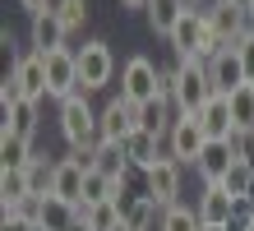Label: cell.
I'll return each instance as SVG.
<instances>
[{
    "label": "cell",
    "mask_w": 254,
    "mask_h": 231,
    "mask_svg": "<svg viewBox=\"0 0 254 231\" xmlns=\"http://www.w3.org/2000/svg\"><path fill=\"white\" fill-rule=\"evenodd\" d=\"M208 97H217L208 65L199 56H181V65H176V116H199Z\"/></svg>",
    "instance_id": "obj_1"
},
{
    "label": "cell",
    "mask_w": 254,
    "mask_h": 231,
    "mask_svg": "<svg viewBox=\"0 0 254 231\" xmlns=\"http://www.w3.org/2000/svg\"><path fill=\"white\" fill-rule=\"evenodd\" d=\"M97 116H102V111L88 106V92L65 97V102H61V134H65V144H69V148H93L97 139H102Z\"/></svg>",
    "instance_id": "obj_2"
},
{
    "label": "cell",
    "mask_w": 254,
    "mask_h": 231,
    "mask_svg": "<svg viewBox=\"0 0 254 231\" xmlns=\"http://www.w3.org/2000/svg\"><path fill=\"white\" fill-rule=\"evenodd\" d=\"M157 79H162V70H157L148 56H129L125 70H121V97L134 102V106L157 102Z\"/></svg>",
    "instance_id": "obj_3"
},
{
    "label": "cell",
    "mask_w": 254,
    "mask_h": 231,
    "mask_svg": "<svg viewBox=\"0 0 254 231\" xmlns=\"http://www.w3.org/2000/svg\"><path fill=\"white\" fill-rule=\"evenodd\" d=\"M208 14V23H213V33L227 42V46H236L250 28H254V14H250V5L245 0H213V5L203 9Z\"/></svg>",
    "instance_id": "obj_4"
},
{
    "label": "cell",
    "mask_w": 254,
    "mask_h": 231,
    "mask_svg": "<svg viewBox=\"0 0 254 231\" xmlns=\"http://www.w3.org/2000/svg\"><path fill=\"white\" fill-rule=\"evenodd\" d=\"M42 65H47V92H51L56 102H65V97L79 92V51H69V46L47 51Z\"/></svg>",
    "instance_id": "obj_5"
},
{
    "label": "cell",
    "mask_w": 254,
    "mask_h": 231,
    "mask_svg": "<svg viewBox=\"0 0 254 231\" xmlns=\"http://www.w3.org/2000/svg\"><path fill=\"white\" fill-rule=\"evenodd\" d=\"M111 74H116V56H111V46H107V42H88L83 51H79V92H97V88H107V83H111Z\"/></svg>",
    "instance_id": "obj_6"
},
{
    "label": "cell",
    "mask_w": 254,
    "mask_h": 231,
    "mask_svg": "<svg viewBox=\"0 0 254 231\" xmlns=\"http://www.w3.org/2000/svg\"><path fill=\"white\" fill-rule=\"evenodd\" d=\"M203 144H208V134L199 130V120H194V116H176V125L167 134V153H171V157L181 166H194L199 153H203Z\"/></svg>",
    "instance_id": "obj_7"
},
{
    "label": "cell",
    "mask_w": 254,
    "mask_h": 231,
    "mask_svg": "<svg viewBox=\"0 0 254 231\" xmlns=\"http://www.w3.org/2000/svg\"><path fill=\"white\" fill-rule=\"evenodd\" d=\"M97 130H102V139H111V144H125V139L139 130V106L125 102V97H111L102 106V116H97Z\"/></svg>",
    "instance_id": "obj_8"
},
{
    "label": "cell",
    "mask_w": 254,
    "mask_h": 231,
    "mask_svg": "<svg viewBox=\"0 0 254 231\" xmlns=\"http://www.w3.org/2000/svg\"><path fill=\"white\" fill-rule=\"evenodd\" d=\"M143 194H153L162 208L176 204V194H181V162H176L171 153L157 166H148V171H143Z\"/></svg>",
    "instance_id": "obj_9"
},
{
    "label": "cell",
    "mask_w": 254,
    "mask_h": 231,
    "mask_svg": "<svg viewBox=\"0 0 254 231\" xmlns=\"http://www.w3.org/2000/svg\"><path fill=\"white\" fill-rule=\"evenodd\" d=\"M208 74H213V92H222V97H231L236 88H245V83H250V74H245L241 51H236V46H227L222 56L208 60Z\"/></svg>",
    "instance_id": "obj_10"
},
{
    "label": "cell",
    "mask_w": 254,
    "mask_h": 231,
    "mask_svg": "<svg viewBox=\"0 0 254 231\" xmlns=\"http://www.w3.org/2000/svg\"><path fill=\"white\" fill-rule=\"evenodd\" d=\"M203 37H208V14L203 9H181V19H176V28H171L176 56H199Z\"/></svg>",
    "instance_id": "obj_11"
},
{
    "label": "cell",
    "mask_w": 254,
    "mask_h": 231,
    "mask_svg": "<svg viewBox=\"0 0 254 231\" xmlns=\"http://www.w3.org/2000/svg\"><path fill=\"white\" fill-rule=\"evenodd\" d=\"M231 162H236V153L227 139H208L203 153H199V162H194V171L203 176V185H222V176L231 171Z\"/></svg>",
    "instance_id": "obj_12"
},
{
    "label": "cell",
    "mask_w": 254,
    "mask_h": 231,
    "mask_svg": "<svg viewBox=\"0 0 254 231\" xmlns=\"http://www.w3.org/2000/svg\"><path fill=\"white\" fill-rule=\"evenodd\" d=\"M194 208H199L203 227H227V222L236 218V208H241V204H236L222 185H203V194H199V204H194Z\"/></svg>",
    "instance_id": "obj_13"
},
{
    "label": "cell",
    "mask_w": 254,
    "mask_h": 231,
    "mask_svg": "<svg viewBox=\"0 0 254 231\" xmlns=\"http://www.w3.org/2000/svg\"><path fill=\"white\" fill-rule=\"evenodd\" d=\"M83 180H88V166H83L79 157H61V162H56V185H51V194L65 199V204H83Z\"/></svg>",
    "instance_id": "obj_14"
},
{
    "label": "cell",
    "mask_w": 254,
    "mask_h": 231,
    "mask_svg": "<svg viewBox=\"0 0 254 231\" xmlns=\"http://www.w3.org/2000/svg\"><path fill=\"white\" fill-rule=\"evenodd\" d=\"M194 120H199V130H203L208 139H227V134L236 130V120H231V97H222V92H217V97H208V106H203Z\"/></svg>",
    "instance_id": "obj_15"
},
{
    "label": "cell",
    "mask_w": 254,
    "mask_h": 231,
    "mask_svg": "<svg viewBox=\"0 0 254 231\" xmlns=\"http://www.w3.org/2000/svg\"><path fill=\"white\" fill-rule=\"evenodd\" d=\"M125 157H129V166H139V171H148V166H157L167 153H162V139L157 134H148V130H134L129 139H125Z\"/></svg>",
    "instance_id": "obj_16"
},
{
    "label": "cell",
    "mask_w": 254,
    "mask_h": 231,
    "mask_svg": "<svg viewBox=\"0 0 254 231\" xmlns=\"http://www.w3.org/2000/svg\"><path fill=\"white\" fill-rule=\"evenodd\" d=\"M93 171L102 176H111V180H125L134 166L125 157V144H111V139H97V148H93Z\"/></svg>",
    "instance_id": "obj_17"
},
{
    "label": "cell",
    "mask_w": 254,
    "mask_h": 231,
    "mask_svg": "<svg viewBox=\"0 0 254 231\" xmlns=\"http://www.w3.org/2000/svg\"><path fill=\"white\" fill-rule=\"evenodd\" d=\"M121 213H125V231H153L162 222V204L153 194H134Z\"/></svg>",
    "instance_id": "obj_18"
},
{
    "label": "cell",
    "mask_w": 254,
    "mask_h": 231,
    "mask_svg": "<svg viewBox=\"0 0 254 231\" xmlns=\"http://www.w3.org/2000/svg\"><path fill=\"white\" fill-rule=\"evenodd\" d=\"M14 74H19V83H23V92H28L33 102L51 97V92H47V65H42V56H37V51L14 60Z\"/></svg>",
    "instance_id": "obj_19"
},
{
    "label": "cell",
    "mask_w": 254,
    "mask_h": 231,
    "mask_svg": "<svg viewBox=\"0 0 254 231\" xmlns=\"http://www.w3.org/2000/svg\"><path fill=\"white\" fill-rule=\"evenodd\" d=\"M65 37H69V28L56 19V14H37V19H33V51H37V56L61 51V46H65Z\"/></svg>",
    "instance_id": "obj_20"
},
{
    "label": "cell",
    "mask_w": 254,
    "mask_h": 231,
    "mask_svg": "<svg viewBox=\"0 0 254 231\" xmlns=\"http://www.w3.org/2000/svg\"><path fill=\"white\" fill-rule=\"evenodd\" d=\"M0 134L33 139V134H37V102H33V97H23V102L5 106V130H0Z\"/></svg>",
    "instance_id": "obj_21"
},
{
    "label": "cell",
    "mask_w": 254,
    "mask_h": 231,
    "mask_svg": "<svg viewBox=\"0 0 254 231\" xmlns=\"http://www.w3.org/2000/svg\"><path fill=\"white\" fill-rule=\"evenodd\" d=\"M28 162H33V139L0 134V171H28Z\"/></svg>",
    "instance_id": "obj_22"
},
{
    "label": "cell",
    "mask_w": 254,
    "mask_h": 231,
    "mask_svg": "<svg viewBox=\"0 0 254 231\" xmlns=\"http://www.w3.org/2000/svg\"><path fill=\"white\" fill-rule=\"evenodd\" d=\"M79 222V204H65V199L47 194L42 199V231H65Z\"/></svg>",
    "instance_id": "obj_23"
},
{
    "label": "cell",
    "mask_w": 254,
    "mask_h": 231,
    "mask_svg": "<svg viewBox=\"0 0 254 231\" xmlns=\"http://www.w3.org/2000/svg\"><path fill=\"white\" fill-rule=\"evenodd\" d=\"M23 199H33V190H28V171H0V208H5V218L23 204Z\"/></svg>",
    "instance_id": "obj_24"
},
{
    "label": "cell",
    "mask_w": 254,
    "mask_h": 231,
    "mask_svg": "<svg viewBox=\"0 0 254 231\" xmlns=\"http://www.w3.org/2000/svg\"><path fill=\"white\" fill-rule=\"evenodd\" d=\"M171 102H148V106H139V130H148V134H157V139H167L171 134Z\"/></svg>",
    "instance_id": "obj_25"
},
{
    "label": "cell",
    "mask_w": 254,
    "mask_h": 231,
    "mask_svg": "<svg viewBox=\"0 0 254 231\" xmlns=\"http://www.w3.org/2000/svg\"><path fill=\"white\" fill-rule=\"evenodd\" d=\"M83 222L93 227V231H125V213H121L116 199H107V204H88Z\"/></svg>",
    "instance_id": "obj_26"
},
{
    "label": "cell",
    "mask_w": 254,
    "mask_h": 231,
    "mask_svg": "<svg viewBox=\"0 0 254 231\" xmlns=\"http://www.w3.org/2000/svg\"><path fill=\"white\" fill-rule=\"evenodd\" d=\"M250 185H254V162H250V157H236V162H231V171L222 176V190H227L236 204H245Z\"/></svg>",
    "instance_id": "obj_27"
},
{
    "label": "cell",
    "mask_w": 254,
    "mask_h": 231,
    "mask_svg": "<svg viewBox=\"0 0 254 231\" xmlns=\"http://www.w3.org/2000/svg\"><path fill=\"white\" fill-rule=\"evenodd\" d=\"M157 231H203V218H199V208H190V204H171V208H162Z\"/></svg>",
    "instance_id": "obj_28"
},
{
    "label": "cell",
    "mask_w": 254,
    "mask_h": 231,
    "mask_svg": "<svg viewBox=\"0 0 254 231\" xmlns=\"http://www.w3.org/2000/svg\"><path fill=\"white\" fill-rule=\"evenodd\" d=\"M176 19H181V0H153V5H148V23H153V33L171 37Z\"/></svg>",
    "instance_id": "obj_29"
},
{
    "label": "cell",
    "mask_w": 254,
    "mask_h": 231,
    "mask_svg": "<svg viewBox=\"0 0 254 231\" xmlns=\"http://www.w3.org/2000/svg\"><path fill=\"white\" fill-rule=\"evenodd\" d=\"M51 185H56V162L33 157V162H28V190H33L37 199H47V194H51Z\"/></svg>",
    "instance_id": "obj_30"
},
{
    "label": "cell",
    "mask_w": 254,
    "mask_h": 231,
    "mask_svg": "<svg viewBox=\"0 0 254 231\" xmlns=\"http://www.w3.org/2000/svg\"><path fill=\"white\" fill-rule=\"evenodd\" d=\"M231 120H236V130H254V92H250V83L231 92Z\"/></svg>",
    "instance_id": "obj_31"
},
{
    "label": "cell",
    "mask_w": 254,
    "mask_h": 231,
    "mask_svg": "<svg viewBox=\"0 0 254 231\" xmlns=\"http://www.w3.org/2000/svg\"><path fill=\"white\" fill-rule=\"evenodd\" d=\"M107 199H116V180L102 176V171H88V180H83V204H107Z\"/></svg>",
    "instance_id": "obj_32"
},
{
    "label": "cell",
    "mask_w": 254,
    "mask_h": 231,
    "mask_svg": "<svg viewBox=\"0 0 254 231\" xmlns=\"http://www.w3.org/2000/svg\"><path fill=\"white\" fill-rule=\"evenodd\" d=\"M56 19H61L69 33H74V28H83V19H88V0H69V5L56 14Z\"/></svg>",
    "instance_id": "obj_33"
},
{
    "label": "cell",
    "mask_w": 254,
    "mask_h": 231,
    "mask_svg": "<svg viewBox=\"0 0 254 231\" xmlns=\"http://www.w3.org/2000/svg\"><path fill=\"white\" fill-rule=\"evenodd\" d=\"M28 92H23V83H19V74H14V65H9V74H5V83H0V102L5 106H14V102H23Z\"/></svg>",
    "instance_id": "obj_34"
},
{
    "label": "cell",
    "mask_w": 254,
    "mask_h": 231,
    "mask_svg": "<svg viewBox=\"0 0 254 231\" xmlns=\"http://www.w3.org/2000/svg\"><path fill=\"white\" fill-rule=\"evenodd\" d=\"M236 51H241V65H245V74L254 79V28H250V33H245L241 42H236Z\"/></svg>",
    "instance_id": "obj_35"
},
{
    "label": "cell",
    "mask_w": 254,
    "mask_h": 231,
    "mask_svg": "<svg viewBox=\"0 0 254 231\" xmlns=\"http://www.w3.org/2000/svg\"><path fill=\"white\" fill-rule=\"evenodd\" d=\"M19 5L33 14V19H37V14H47V0H19Z\"/></svg>",
    "instance_id": "obj_36"
},
{
    "label": "cell",
    "mask_w": 254,
    "mask_h": 231,
    "mask_svg": "<svg viewBox=\"0 0 254 231\" xmlns=\"http://www.w3.org/2000/svg\"><path fill=\"white\" fill-rule=\"evenodd\" d=\"M222 231H250V227H245V213H236V218H231L227 227H222Z\"/></svg>",
    "instance_id": "obj_37"
},
{
    "label": "cell",
    "mask_w": 254,
    "mask_h": 231,
    "mask_svg": "<svg viewBox=\"0 0 254 231\" xmlns=\"http://www.w3.org/2000/svg\"><path fill=\"white\" fill-rule=\"evenodd\" d=\"M65 5H69V0H47V14H61Z\"/></svg>",
    "instance_id": "obj_38"
},
{
    "label": "cell",
    "mask_w": 254,
    "mask_h": 231,
    "mask_svg": "<svg viewBox=\"0 0 254 231\" xmlns=\"http://www.w3.org/2000/svg\"><path fill=\"white\" fill-rule=\"evenodd\" d=\"M236 213H245V227L254 231V208H245V204H241V208H236Z\"/></svg>",
    "instance_id": "obj_39"
},
{
    "label": "cell",
    "mask_w": 254,
    "mask_h": 231,
    "mask_svg": "<svg viewBox=\"0 0 254 231\" xmlns=\"http://www.w3.org/2000/svg\"><path fill=\"white\" fill-rule=\"evenodd\" d=\"M121 5H129V9H148L153 0H121Z\"/></svg>",
    "instance_id": "obj_40"
},
{
    "label": "cell",
    "mask_w": 254,
    "mask_h": 231,
    "mask_svg": "<svg viewBox=\"0 0 254 231\" xmlns=\"http://www.w3.org/2000/svg\"><path fill=\"white\" fill-rule=\"evenodd\" d=\"M199 5H213V0H181V9H199Z\"/></svg>",
    "instance_id": "obj_41"
},
{
    "label": "cell",
    "mask_w": 254,
    "mask_h": 231,
    "mask_svg": "<svg viewBox=\"0 0 254 231\" xmlns=\"http://www.w3.org/2000/svg\"><path fill=\"white\" fill-rule=\"evenodd\" d=\"M65 231H93V227H88V222L79 218V222H74V227H65Z\"/></svg>",
    "instance_id": "obj_42"
},
{
    "label": "cell",
    "mask_w": 254,
    "mask_h": 231,
    "mask_svg": "<svg viewBox=\"0 0 254 231\" xmlns=\"http://www.w3.org/2000/svg\"><path fill=\"white\" fill-rule=\"evenodd\" d=\"M245 208H254V185H250V194H245Z\"/></svg>",
    "instance_id": "obj_43"
},
{
    "label": "cell",
    "mask_w": 254,
    "mask_h": 231,
    "mask_svg": "<svg viewBox=\"0 0 254 231\" xmlns=\"http://www.w3.org/2000/svg\"><path fill=\"white\" fill-rule=\"evenodd\" d=\"M245 157H250V162H254V139H250V153H245Z\"/></svg>",
    "instance_id": "obj_44"
},
{
    "label": "cell",
    "mask_w": 254,
    "mask_h": 231,
    "mask_svg": "<svg viewBox=\"0 0 254 231\" xmlns=\"http://www.w3.org/2000/svg\"><path fill=\"white\" fill-rule=\"evenodd\" d=\"M245 5H250V14H254V0H245Z\"/></svg>",
    "instance_id": "obj_45"
},
{
    "label": "cell",
    "mask_w": 254,
    "mask_h": 231,
    "mask_svg": "<svg viewBox=\"0 0 254 231\" xmlns=\"http://www.w3.org/2000/svg\"><path fill=\"white\" fill-rule=\"evenodd\" d=\"M203 231H222V227H203Z\"/></svg>",
    "instance_id": "obj_46"
},
{
    "label": "cell",
    "mask_w": 254,
    "mask_h": 231,
    "mask_svg": "<svg viewBox=\"0 0 254 231\" xmlns=\"http://www.w3.org/2000/svg\"><path fill=\"white\" fill-rule=\"evenodd\" d=\"M250 92H254V79H250Z\"/></svg>",
    "instance_id": "obj_47"
},
{
    "label": "cell",
    "mask_w": 254,
    "mask_h": 231,
    "mask_svg": "<svg viewBox=\"0 0 254 231\" xmlns=\"http://www.w3.org/2000/svg\"><path fill=\"white\" fill-rule=\"evenodd\" d=\"M37 231H42V227H37Z\"/></svg>",
    "instance_id": "obj_48"
}]
</instances>
